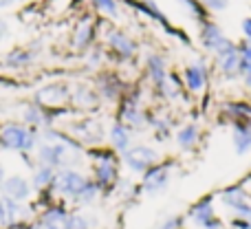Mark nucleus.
Listing matches in <instances>:
<instances>
[{
  "label": "nucleus",
  "instance_id": "nucleus-11",
  "mask_svg": "<svg viewBox=\"0 0 251 229\" xmlns=\"http://www.w3.org/2000/svg\"><path fill=\"white\" fill-rule=\"evenodd\" d=\"M93 86H95L101 104H104V102H108V104H119L122 97L126 95V91H128V84H126L115 71H100V73L95 75Z\"/></svg>",
  "mask_w": 251,
  "mask_h": 229
},
{
  "label": "nucleus",
  "instance_id": "nucleus-47",
  "mask_svg": "<svg viewBox=\"0 0 251 229\" xmlns=\"http://www.w3.org/2000/svg\"><path fill=\"white\" fill-rule=\"evenodd\" d=\"M0 115H2V110H0Z\"/></svg>",
  "mask_w": 251,
  "mask_h": 229
},
{
  "label": "nucleus",
  "instance_id": "nucleus-40",
  "mask_svg": "<svg viewBox=\"0 0 251 229\" xmlns=\"http://www.w3.org/2000/svg\"><path fill=\"white\" fill-rule=\"evenodd\" d=\"M240 79H243V84L251 91V64H243V71H240Z\"/></svg>",
  "mask_w": 251,
  "mask_h": 229
},
{
  "label": "nucleus",
  "instance_id": "nucleus-23",
  "mask_svg": "<svg viewBox=\"0 0 251 229\" xmlns=\"http://www.w3.org/2000/svg\"><path fill=\"white\" fill-rule=\"evenodd\" d=\"M35 62V51L33 49H25V47H16L11 49L9 53H4L2 62L0 64L9 71H25L29 69L31 64Z\"/></svg>",
  "mask_w": 251,
  "mask_h": 229
},
{
  "label": "nucleus",
  "instance_id": "nucleus-25",
  "mask_svg": "<svg viewBox=\"0 0 251 229\" xmlns=\"http://www.w3.org/2000/svg\"><path fill=\"white\" fill-rule=\"evenodd\" d=\"M216 69L221 73V77L225 79H240V71H243V60L238 55V49H234L231 53L216 57Z\"/></svg>",
  "mask_w": 251,
  "mask_h": 229
},
{
  "label": "nucleus",
  "instance_id": "nucleus-15",
  "mask_svg": "<svg viewBox=\"0 0 251 229\" xmlns=\"http://www.w3.org/2000/svg\"><path fill=\"white\" fill-rule=\"evenodd\" d=\"M22 221H33L29 203H18V201L0 194V229H7Z\"/></svg>",
  "mask_w": 251,
  "mask_h": 229
},
{
  "label": "nucleus",
  "instance_id": "nucleus-38",
  "mask_svg": "<svg viewBox=\"0 0 251 229\" xmlns=\"http://www.w3.org/2000/svg\"><path fill=\"white\" fill-rule=\"evenodd\" d=\"M199 2L203 4L207 11H225L229 0H199Z\"/></svg>",
  "mask_w": 251,
  "mask_h": 229
},
{
  "label": "nucleus",
  "instance_id": "nucleus-26",
  "mask_svg": "<svg viewBox=\"0 0 251 229\" xmlns=\"http://www.w3.org/2000/svg\"><path fill=\"white\" fill-rule=\"evenodd\" d=\"M221 115L229 124H251V104H247V102H225Z\"/></svg>",
  "mask_w": 251,
  "mask_h": 229
},
{
  "label": "nucleus",
  "instance_id": "nucleus-14",
  "mask_svg": "<svg viewBox=\"0 0 251 229\" xmlns=\"http://www.w3.org/2000/svg\"><path fill=\"white\" fill-rule=\"evenodd\" d=\"M143 75H146V79L150 82L152 91H154L156 95H161L165 82H168V75H170L168 60H165L161 53H154V51L148 53L146 60H143Z\"/></svg>",
  "mask_w": 251,
  "mask_h": 229
},
{
  "label": "nucleus",
  "instance_id": "nucleus-9",
  "mask_svg": "<svg viewBox=\"0 0 251 229\" xmlns=\"http://www.w3.org/2000/svg\"><path fill=\"white\" fill-rule=\"evenodd\" d=\"M172 168H174L172 161H159L152 168H148L141 174V178H139L141 194H148V196L161 194L170 185V181H172Z\"/></svg>",
  "mask_w": 251,
  "mask_h": 229
},
{
  "label": "nucleus",
  "instance_id": "nucleus-36",
  "mask_svg": "<svg viewBox=\"0 0 251 229\" xmlns=\"http://www.w3.org/2000/svg\"><path fill=\"white\" fill-rule=\"evenodd\" d=\"M185 221H187L185 214H168V216L159 223L156 229H181V227H185Z\"/></svg>",
  "mask_w": 251,
  "mask_h": 229
},
{
  "label": "nucleus",
  "instance_id": "nucleus-4",
  "mask_svg": "<svg viewBox=\"0 0 251 229\" xmlns=\"http://www.w3.org/2000/svg\"><path fill=\"white\" fill-rule=\"evenodd\" d=\"M31 100L44 110H62L71 108V84L64 79H53L35 88Z\"/></svg>",
  "mask_w": 251,
  "mask_h": 229
},
{
  "label": "nucleus",
  "instance_id": "nucleus-5",
  "mask_svg": "<svg viewBox=\"0 0 251 229\" xmlns=\"http://www.w3.org/2000/svg\"><path fill=\"white\" fill-rule=\"evenodd\" d=\"M88 181V174H84L77 168H66V170H57L55 178H53L51 192L57 201H64V203H73L79 196V192L84 190Z\"/></svg>",
  "mask_w": 251,
  "mask_h": 229
},
{
  "label": "nucleus",
  "instance_id": "nucleus-22",
  "mask_svg": "<svg viewBox=\"0 0 251 229\" xmlns=\"http://www.w3.org/2000/svg\"><path fill=\"white\" fill-rule=\"evenodd\" d=\"M132 137H134V132L130 128H126V126L122 124V121H117L115 119L113 124L108 126V130H106V139H108V148L113 152H117L119 156L124 154L126 150H128L130 146H132Z\"/></svg>",
  "mask_w": 251,
  "mask_h": 229
},
{
  "label": "nucleus",
  "instance_id": "nucleus-13",
  "mask_svg": "<svg viewBox=\"0 0 251 229\" xmlns=\"http://www.w3.org/2000/svg\"><path fill=\"white\" fill-rule=\"evenodd\" d=\"M100 106H101V100L93 84L79 82V84H75V86H71V108L77 110L79 115L97 113Z\"/></svg>",
  "mask_w": 251,
  "mask_h": 229
},
{
  "label": "nucleus",
  "instance_id": "nucleus-39",
  "mask_svg": "<svg viewBox=\"0 0 251 229\" xmlns=\"http://www.w3.org/2000/svg\"><path fill=\"white\" fill-rule=\"evenodd\" d=\"M227 227L229 229H251V223L247 221V218H243V216H231Z\"/></svg>",
  "mask_w": 251,
  "mask_h": 229
},
{
  "label": "nucleus",
  "instance_id": "nucleus-7",
  "mask_svg": "<svg viewBox=\"0 0 251 229\" xmlns=\"http://www.w3.org/2000/svg\"><path fill=\"white\" fill-rule=\"evenodd\" d=\"M212 73L214 71H212V66H209V62L205 60V57H196L190 64L183 66V73H178V75H181V79H183L185 91L196 97L207 91L209 82H212Z\"/></svg>",
  "mask_w": 251,
  "mask_h": 229
},
{
  "label": "nucleus",
  "instance_id": "nucleus-34",
  "mask_svg": "<svg viewBox=\"0 0 251 229\" xmlns=\"http://www.w3.org/2000/svg\"><path fill=\"white\" fill-rule=\"evenodd\" d=\"M104 60H106V51L101 47H93V49H88L86 51V66L88 69L100 71V66H101V62Z\"/></svg>",
  "mask_w": 251,
  "mask_h": 229
},
{
  "label": "nucleus",
  "instance_id": "nucleus-16",
  "mask_svg": "<svg viewBox=\"0 0 251 229\" xmlns=\"http://www.w3.org/2000/svg\"><path fill=\"white\" fill-rule=\"evenodd\" d=\"M126 4H128L130 9H134L137 13H143V16H148L150 20H154V22H159L161 26H163L168 33H172V35H176L178 40H183L185 44H190V40H187V35L185 33H181V31H176V29H172V25H170V20L163 16V11H161L159 7H156V2L154 0H124Z\"/></svg>",
  "mask_w": 251,
  "mask_h": 229
},
{
  "label": "nucleus",
  "instance_id": "nucleus-1",
  "mask_svg": "<svg viewBox=\"0 0 251 229\" xmlns=\"http://www.w3.org/2000/svg\"><path fill=\"white\" fill-rule=\"evenodd\" d=\"M86 159L91 163V178L97 183L101 194L108 196L117 192V185L122 181V156L108 146H97L88 148Z\"/></svg>",
  "mask_w": 251,
  "mask_h": 229
},
{
  "label": "nucleus",
  "instance_id": "nucleus-20",
  "mask_svg": "<svg viewBox=\"0 0 251 229\" xmlns=\"http://www.w3.org/2000/svg\"><path fill=\"white\" fill-rule=\"evenodd\" d=\"M216 196L214 194H205L201 196L199 201H194V203L190 205V209H187L185 218L190 223H194L196 227L203 229L205 225H207L212 218H216Z\"/></svg>",
  "mask_w": 251,
  "mask_h": 229
},
{
  "label": "nucleus",
  "instance_id": "nucleus-17",
  "mask_svg": "<svg viewBox=\"0 0 251 229\" xmlns=\"http://www.w3.org/2000/svg\"><path fill=\"white\" fill-rule=\"evenodd\" d=\"M95 38H97V22L91 16H84L77 20L71 35V47L77 53H86L88 49L95 47Z\"/></svg>",
  "mask_w": 251,
  "mask_h": 229
},
{
  "label": "nucleus",
  "instance_id": "nucleus-28",
  "mask_svg": "<svg viewBox=\"0 0 251 229\" xmlns=\"http://www.w3.org/2000/svg\"><path fill=\"white\" fill-rule=\"evenodd\" d=\"M231 126V146L236 154L245 156L251 152V124H229Z\"/></svg>",
  "mask_w": 251,
  "mask_h": 229
},
{
  "label": "nucleus",
  "instance_id": "nucleus-29",
  "mask_svg": "<svg viewBox=\"0 0 251 229\" xmlns=\"http://www.w3.org/2000/svg\"><path fill=\"white\" fill-rule=\"evenodd\" d=\"M53 178H55V170L49 168V165H40L35 163V168L31 170V187H33V194L40 192H49L53 185Z\"/></svg>",
  "mask_w": 251,
  "mask_h": 229
},
{
  "label": "nucleus",
  "instance_id": "nucleus-42",
  "mask_svg": "<svg viewBox=\"0 0 251 229\" xmlns=\"http://www.w3.org/2000/svg\"><path fill=\"white\" fill-rule=\"evenodd\" d=\"M243 35H245V40H251V16L243 20Z\"/></svg>",
  "mask_w": 251,
  "mask_h": 229
},
{
  "label": "nucleus",
  "instance_id": "nucleus-27",
  "mask_svg": "<svg viewBox=\"0 0 251 229\" xmlns=\"http://www.w3.org/2000/svg\"><path fill=\"white\" fill-rule=\"evenodd\" d=\"M148 126H150V130H152V134H154L156 141H168V139L174 134V119L154 113V110H150Z\"/></svg>",
  "mask_w": 251,
  "mask_h": 229
},
{
  "label": "nucleus",
  "instance_id": "nucleus-31",
  "mask_svg": "<svg viewBox=\"0 0 251 229\" xmlns=\"http://www.w3.org/2000/svg\"><path fill=\"white\" fill-rule=\"evenodd\" d=\"M100 196H104V194H101V190L97 187V183L93 181L91 177H88L86 185H84V190L79 192L77 199L73 201V205H77V207H88V205L97 203V201H100Z\"/></svg>",
  "mask_w": 251,
  "mask_h": 229
},
{
  "label": "nucleus",
  "instance_id": "nucleus-46",
  "mask_svg": "<svg viewBox=\"0 0 251 229\" xmlns=\"http://www.w3.org/2000/svg\"><path fill=\"white\" fill-rule=\"evenodd\" d=\"M181 229H187V227H181Z\"/></svg>",
  "mask_w": 251,
  "mask_h": 229
},
{
  "label": "nucleus",
  "instance_id": "nucleus-33",
  "mask_svg": "<svg viewBox=\"0 0 251 229\" xmlns=\"http://www.w3.org/2000/svg\"><path fill=\"white\" fill-rule=\"evenodd\" d=\"M91 227H93V218L88 216V214H84L79 207L69 212L64 229H91Z\"/></svg>",
  "mask_w": 251,
  "mask_h": 229
},
{
  "label": "nucleus",
  "instance_id": "nucleus-45",
  "mask_svg": "<svg viewBox=\"0 0 251 229\" xmlns=\"http://www.w3.org/2000/svg\"><path fill=\"white\" fill-rule=\"evenodd\" d=\"M214 229H229V227H227L225 223H223V225H218V227H214Z\"/></svg>",
  "mask_w": 251,
  "mask_h": 229
},
{
  "label": "nucleus",
  "instance_id": "nucleus-41",
  "mask_svg": "<svg viewBox=\"0 0 251 229\" xmlns=\"http://www.w3.org/2000/svg\"><path fill=\"white\" fill-rule=\"evenodd\" d=\"M9 35H11V29H9L7 20H2V18H0V42H4Z\"/></svg>",
  "mask_w": 251,
  "mask_h": 229
},
{
  "label": "nucleus",
  "instance_id": "nucleus-10",
  "mask_svg": "<svg viewBox=\"0 0 251 229\" xmlns=\"http://www.w3.org/2000/svg\"><path fill=\"white\" fill-rule=\"evenodd\" d=\"M104 44H106V51L110 55H115V60L119 62H132L139 51V44L134 42V38H130L126 31L115 29V26H110L104 33Z\"/></svg>",
  "mask_w": 251,
  "mask_h": 229
},
{
  "label": "nucleus",
  "instance_id": "nucleus-37",
  "mask_svg": "<svg viewBox=\"0 0 251 229\" xmlns=\"http://www.w3.org/2000/svg\"><path fill=\"white\" fill-rule=\"evenodd\" d=\"M236 49H238V55L243 60V64H251V40H240L236 42Z\"/></svg>",
  "mask_w": 251,
  "mask_h": 229
},
{
  "label": "nucleus",
  "instance_id": "nucleus-2",
  "mask_svg": "<svg viewBox=\"0 0 251 229\" xmlns=\"http://www.w3.org/2000/svg\"><path fill=\"white\" fill-rule=\"evenodd\" d=\"M40 146V130L29 128L22 121L9 119L0 124V150L16 154H33Z\"/></svg>",
  "mask_w": 251,
  "mask_h": 229
},
{
  "label": "nucleus",
  "instance_id": "nucleus-12",
  "mask_svg": "<svg viewBox=\"0 0 251 229\" xmlns=\"http://www.w3.org/2000/svg\"><path fill=\"white\" fill-rule=\"evenodd\" d=\"M218 201L231 212V216H243L247 218L251 214V194L245 190L243 183H234L227 185L218 192Z\"/></svg>",
  "mask_w": 251,
  "mask_h": 229
},
{
  "label": "nucleus",
  "instance_id": "nucleus-19",
  "mask_svg": "<svg viewBox=\"0 0 251 229\" xmlns=\"http://www.w3.org/2000/svg\"><path fill=\"white\" fill-rule=\"evenodd\" d=\"M25 126L35 130H44V128H53V113L51 110H44L35 104L33 100H26L20 104V119Z\"/></svg>",
  "mask_w": 251,
  "mask_h": 229
},
{
  "label": "nucleus",
  "instance_id": "nucleus-44",
  "mask_svg": "<svg viewBox=\"0 0 251 229\" xmlns=\"http://www.w3.org/2000/svg\"><path fill=\"white\" fill-rule=\"evenodd\" d=\"M16 2H22V0H0V9H7V7H11V4H16Z\"/></svg>",
  "mask_w": 251,
  "mask_h": 229
},
{
  "label": "nucleus",
  "instance_id": "nucleus-32",
  "mask_svg": "<svg viewBox=\"0 0 251 229\" xmlns=\"http://www.w3.org/2000/svg\"><path fill=\"white\" fill-rule=\"evenodd\" d=\"M91 7L95 9L100 16L113 18V20H117L119 13H122V9H119V0H91Z\"/></svg>",
  "mask_w": 251,
  "mask_h": 229
},
{
  "label": "nucleus",
  "instance_id": "nucleus-35",
  "mask_svg": "<svg viewBox=\"0 0 251 229\" xmlns=\"http://www.w3.org/2000/svg\"><path fill=\"white\" fill-rule=\"evenodd\" d=\"M178 2L183 4V7L187 9V11L192 13V16L196 18L199 22H203V20H207V9L203 7V4L199 2V0H178Z\"/></svg>",
  "mask_w": 251,
  "mask_h": 229
},
{
  "label": "nucleus",
  "instance_id": "nucleus-18",
  "mask_svg": "<svg viewBox=\"0 0 251 229\" xmlns=\"http://www.w3.org/2000/svg\"><path fill=\"white\" fill-rule=\"evenodd\" d=\"M69 212H71L69 203H64V201H53L47 209H42V212L33 218L35 227L38 229H64Z\"/></svg>",
  "mask_w": 251,
  "mask_h": 229
},
{
  "label": "nucleus",
  "instance_id": "nucleus-21",
  "mask_svg": "<svg viewBox=\"0 0 251 229\" xmlns=\"http://www.w3.org/2000/svg\"><path fill=\"white\" fill-rule=\"evenodd\" d=\"M0 194L7 196V199L18 201V203H29L33 199V187H31L29 178L22 177V174H7Z\"/></svg>",
  "mask_w": 251,
  "mask_h": 229
},
{
  "label": "nucleus",
  "instance_id": "nucleus-6",
  "mask_svg": "<svg viewBox=\"0 0 251 229\" xmlns=\"http://www.w3.org/2000/svg\"><path fill=\"white\" fill-rule=\"evenodd\" d=\"M199 42L214 60L225 55V53H231L236 49L234 40L227 38L225 31H223L214 20H209V18L203 22H199Z\"/></svg>",
  "mask_w": 251,
  "mask_h": 229
},
{
  "label": "nucleus",
  "instance_id": "nucleus-30",
  "mask_svg": "<svg viewBox=\"0 0 251 229\" xmlns=\"http://www.w3.org/2000/svg\"><path fill=\"white\" fill-rule=\"evenodd\" d=\"M185 86H183V79L178 73H172L170 71L168 75V82H165L163 91H161V100H168V102H174V100H181V97H185Z\"/></svg>",
  "mask_w": 251,
  "mask_h": 229
},
{
  "label": "nucleus",
  "instance_id": "nucleus-24",
  "mask_svg": "<svg viewBox=\"0 0 251 229\" xmlns=\"http://www.w3.org/2000/svg\"><path fill=\"white\" fill-rule=\"evenodd\" d=\"M199 141H201V128L194 121H187V124L178 126L176 132H174V143H176V148L183 152L194 150V148L199 146Z\"/></svg>",
  "mask_w": 251,
  "mask_h": 229
},
{
  "label": "nucleus",
  "instance_id": "nucleus-3",
  "mask_svg": "<svg viewBox=\"0 0 251 229\" xmlns=\"http://www.w3.org/2000/svg\"><path fill=\"white\" fill-rule=\"evenodd\" d=\"M148 117H150V108H146L143 104V93L139 86H128L126 95L117 104V113L115 119L122 121L126 128H130L132 132H141L148 128Z\"/></svg>",
  "mask_w": 251,
  "mask_h": 229
},
{
  "label": "nucleus",
  "instance_id": "nucleus-8",
  "mask_svg": "<svg viewBox=\"0 0 251 229\" xmlns=\"http://www.w3.org/2000/svg\"><path fill=\"white\" fill-rule=\"evenodd\" d=\"M161 161V154L156 148L148 146V143H132L128 150L122 154V165L128 168L130 172L139 174L141 177L148 168H152L154 163Z\"/></svg>",
  "mask_w": 251,
  "mask_h": 229
},
{
  "label": "nucleus",
  "instance_id": "nucleus-43",
  "mask_svg": "<svg viewBox=\"0 0 251 229\" xmlns=\"http://www.w3.org/2000/svg\"><path fill=\"white\" fill-rule=\"evenodd\" d=\"M4 178H7V168H4V163L0 161V190H2V183H4Z\"/></svg>",
  "mask_w": 251,
  "mask_h": 229
}]
</instances>
